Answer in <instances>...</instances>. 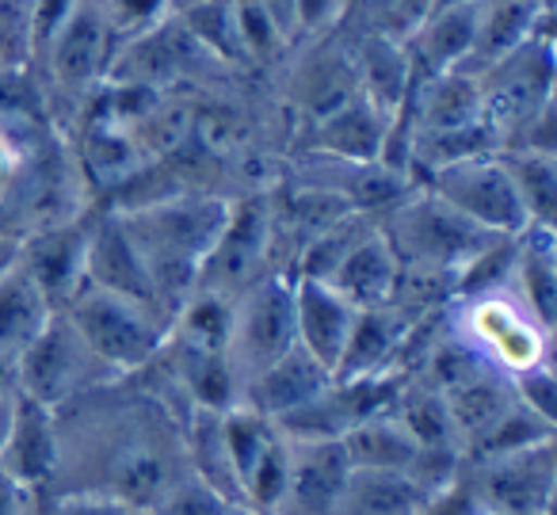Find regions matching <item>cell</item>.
<instances>
[{
	"label": "cell",
	"mask_w": 557,
	"mask_h": 515,
	"mask_svg": "<svg viewBox=\"0 0 557 515\" xmlns=\"http://www.w3.org/2000/svg\"><path fill=\"white\" fill-rule=\"evenodd\" d=\"M230 203L233 199H222V195H169V199H153L146 207L115 210L169 317H176V309L199 283L202 263L225 230Z\"/></svg>",
	"instance_id": "obj_1"
},
{
	"label": "cell",
	"mask_w": 557,
	"mask_h": 515,
	"mask_svg": "<svg viewBox=\"0 0 557 515\" xmlns=\"http://www.w3.org/2000/svg\"><path fill=\"white\" fill-rule=\"evenodd\" d=\"M42 115H4L0 111V230L24 233L50 222L77 218L65 207L70 180L81 176L70 149L54 146Z\"/></svg>",
	"instance_id": "obj_2"
},
{
	"label": "cell",
	"mask_w": 557,
	"mask_h": 515,
	"mask_svg": "<svg viewBox=\"0 0 557 515\" xmlns=\"http://www.w3.org/2000/svg\"><path fill=\"white\" fill-rule=\"evenodd\" d=\"M382 237L389 241L397 263L405 275L440 279L447 286H458V279L496 245V233L466 222L458 210H450L443 199H435L428 187H412L401 203L379 218Z\"/></svg>",
	"instance_id": "obj_3"
},
{
	"label": "cell",
	"mask_w": 557,
	"mask_h": 515,
	"mask_svg": "<svg viewBox=\"0 0 557 515\" xmlns=\"http://www.w3.org/2000/svg\"><path fill=\"white\" fill-rule=\"evenodd\" d=\"M447 324L481 363L500 370L504 378H519L549 363V324H542L508 283L450 298Z\"/></svg>",
	"instance_id": "obj_4"
},
{
	"label": "cell",
	"mask_w": 557,
	"mask_h": 515,
	"mask_svg": "<svg viewBox=\"0 0 557 515\" xmlns=\"http://www.w3.org/2000/svg\"><path fill=\"white\" fill-rule=\"evenodd\" d=\"M70 324L81 332L88 352L103 363L115 378H131L146 370L161 355L169 321L157 309L141 306L123 294L85 283L62 309Z\"/></svg>",
	"instance_id": "obj_5"
},
{
	"label": "cell",
	"mask_w": 557,
	"mask_h": 515,
	"mask_svg": "<svg viewBox=\"0 0 557 515\" xmlns=\"http://www.w3.org/2000/svg\"><path fill=\"white\" fill-rule=\"evenodd\" d=\"M295 347V279L287 271H271V275L256 279L245 294L233 298V324L225 355H230L237 382L245 385L256 370L283 359Z\"/></svg>",
	"instance_id": "obj_6"
},
{
	"label": "cell",
	"mask_w": 557,
	"mask_h": 515,
	"mask_svg": "<svg viewBox=\"0 0 557 515\" xmlns=\"http://www.w3.org/2000/svg\"><path fill=\"white\" fill-rule=\"evenodd\" d=\"M20 397H32L47 408H65L70 401L85 397L88 390L111 382V370L88 352L81 332L65 314H54L50 324L16 355Z\"/></svg>",
	"instance_id": "obj_7"
},
{
	"label": "cell",
	"mask_w": 557,
	"mask_h": 515,
	"mask_svg": "<svg viewBox=\"0 0 557 515\" xmlns=\"http://www.w3.org/2000/svg\"><path fill=\"white\" fill-rule=\"evenodd\" d=\"M119 54V39L103 16L100 0H81L62 32L50 39L39 54V77H47L42 96H62V100H92L96 88L108 81L111 62Z\"/></svg>",
	"instance_id": "obj_8"
},
{
	"label": "cell",
	"mask_w": 557,
	"mask_h": 515,
	"mask_svg": "<svg viewBox=\"0 0 557 515\" xmlns=\"http://www.w3.org/2000/svg\"><path fill=\"white\" fill-rule=\"evenodd\" d=\"M417 184L428 187L450 210H458L466 222L481 225V230L496 233V237H519L523 230H531L516 184H511L508 169L500 161V149L447 164V169H435L428 176H420Z\"/></svg>",
	"instance_id": "obj_9"
},
{
	"label": "cell",
	"mask_w": 557,
	"mask_h": 515,
	"mask_svg": "<svg viewBox=\"0 0 557 515\" xmlns=\"http://www.w3.org/2000/svg\"><path fill=\"white\" fill-rule=\"evenodd\" d=\"M481 81V108L485 119L500 134V146L519 126L531 123L539 111L554 103V50H549L546 35H534L523 47L504 54L488 70L478 73Z\"/></svg>",
	"instance_id": "obj_10"
},
{
	"label": "cell",
	"mask_w": 557,
	"mask_h": 515,
	"mask_svg": "<svg viewBox=\"0 0 557 515\" xmlns=\"http://www.w3.org/2000/svg\"><path fill=\"white\" fill-rule=\"evenodd\" d=\"M271 256H275L271 199L268 195H245V199L230 203L225 230L214 241V248H210L195 291H214L225 294V298H237L256 279L275 271L271 268Z\"/></svg>",
	"instance_id": "obj_11"
},
{
	"label": "cell",
	"mask_w": 557,
	"mask_h": 515,
	"mask_svg": "<svg viewBox=\"0 0 557 515\" xmlns=\"http://www.w3.org/2000/svg\"><path fill=\"white\" fill-rule=\"evenodd\" d=\"M462 474L485 515H549L557 485V439L500 458L466 462Z\"/></svg>",
	"instance_id": "obj_12"
},
{
	"label": "cell",
	"mask_w": 557,
	"mask_h": 515,
	"mask_svg": "<svg viewBox=\"0 0 557 515\" xmlns=\"http://www.w3.org/2000/svg\"><path fill=\"white\" fill-rule=\"evenodd\" d=\"M88 237H92V218L85 214L39 225V230L20 237V268L39 283V291L47 294V302L58 314L85 286Z\"/></svg>",
	"instance_id": "obj_13"
},
{
	"label": "cell",
	"mask_w": 557,
	"mask_h": 515,
	"mask_svg": "<svg viewBox=\"0 0 557 515\" xmlns=\"http://www.w3.org/2000/svg\"><path fill=\"white\" fill-rule=\"evenodd\" d=\"M0 474H9L27 492H50L62 477V428L58 413L32 397H16L4 446H0Z\"/></svg>",
	"instance_id": "obj_14"
},
{
	"label": "cell",
	"mask_w": 557,
	"mask_h": 515,
	"mask_svg": "<svg viewBox=\"0 0 557 515\" xmlns=\"http://www.w3.org/2000/svg\"><path fill=\"white\" fill-rule=\"evenodd\" d=\"M85 283L103 286V291H111V294H123V298L141 302V306L157 309V314L172 324L169 309H164L161 294H157L153 279H149L146 263H141L138 248H134L131 233H126L123 218H119L115 210H103L100 218H92Z\"/></svg>",
	"instance_id": "obj_15"
},
{
	"label": "cell",
	"mask_w": 557,
	"mask_h": 515,
	"mask_svg": "<svg viewBox=\"0 0 557 515\" xmlns=\"http://www.w3.org/2000/svg\"><path fill=\"white\" fill-rule=\"evenodd\" d=\"M478 12L481 0H458V4H443V9L428 12L424 24L405 39L412 85L466 70L473 54V39H478Z\"/></svg>",
	"instance_id": "obj_16"
},
{
	"label": "cell",
	"mask_w": 557,
	"mask_h": 515,
	"mask_svg": "<svg viewBox=\"0 0 557 515\" xmlns=\"http://www.w3.org/2000/svg\"><path fill=\"white\" fill-rule=\"evenodd\" d=\"M417 321L420 317H412L409 309H401L397 302L359 309L356 324H351V336H348V344H344V355L333 375L371 378V375H394V370H401L405 344H409Z\"/></svg>",
	"instance_id": "obj_17"
},
{
	"label": "cell",
	"mask_w": 557,
	"mask_h": 515,
	"mask_svg": "<svg viewBox=\"0 0 557 515\" xmlns=\"http://www.w3.org/2000/svg\"><path fill=\"white\" fill-rule=\"evenodd\" d=\"M348 477L351 466L341 443H290V481L278 515H336Z\"/></svg>",
	"instance_id": "obj_18"
},
{
	"label": "cell",
	"mask_w": 557,
	"mask_h": 515,
	"mask_svg": "<svg viewBox=\"0 0 557 515\" xmlns=\"http://www.w3.org/2000/svg\"><path fill=\"white\" fill-rule=\"evenodd\" d=\"M290 279H295L298 347H306L313 359L325 363L329 370H336L359 309L333 283H325V279H306V275H290Z\"/></svg>",
	"instance_id": "obj_19"
},
{
	"label": "cell",
	"mask_w": 557,
	"mask_h": 515,
	"mask_svg": "<svg viewBox=\"0 0 557 515\" xmlns=\"http://www.w3.org/2000/svg\"><path fill=\"white\" fill-rule=\"evenodd\" d=\"M389 134H394V115L367 96H356L344 108L310 123V154L336 157V161H382Z\"/></svg>",
	"instance_id": "obj_20"
},
{
	"label": "cell",
	"mask_w": 557,
	"mask_h": 515,
	"mask_svg": "<svg viewBox=\"0 0 557 515\" xmlns=\"http://www.w3.org/2000/svg\"><path fill=\"white\" fill-rule=\"evenodd\" d=\"M329 382H333V370L313 359L306 347H295V352H287L283 359L256 370V375L240 385V405L256 408V413H263L268 420H283V416H290L295 408H302L306 401L318 397Z\"/></svg>",
	"instance_id": "obj_21"
},
{
	"label": "cell",
	"mask_w": 557,
	"mask_h": 515,
	"mask_svg": "<svg viewBox=\"0 0 557 515\" xmlns=\"http://www.w3.org/2000/svg\"><path fill=\"white\" fill-rule=\"evenodd\" d=\"M325 283H333L356 309L389 306L397 294V283H401V263H397L389 241L382 237V230H374L344 256L341 268Z\"/></svg>",
	"instance_id": "obj_22"
},
{
	"label": "cell",
	"mask_w": 557,
	"mask_h": 515,
	"mask_svg": "<svg viewBox=\"0 0 557 515\" xmlns=\"http://www.w3.org/2000/svg\"><path fill=\"white\" fill-rule=\"evenodd\" d=\"M542 20H546L542 0H481L478 39H473V54L466 70L481 73L493 62H500L504 54H511L516 47L539 35Z\"/></svg>",
	"instance_id": "obj_23"
},
{
	"label": "cell",
	"mask_w": 557,
	"mask_h": 515,
	"mask_svg": "<svg viewBox=\"0 0 557 515\" xmlns=\"http://www.w3.org/2000/svg\"><path fill=\"white\" fill-rule=\"evenodd\" d=\"M508 286L542 324H554L557 306V268H554V230H523L511 253Z\"/></svg>",
	"instance_id": "obj_24"
},
{
	"label": "cell",
	"mask_w": 557,
	"mask_h": 515,
	"mask_svg": "<svg viewBox=\"0 0 557 515\" xmlns=\"http://www.w3.org/2000/svg\"><path fill=\"white\" fill-rule=\"evenodd\" d=\"M351 62H356L359 88H363L367 100H374L382 111H389L397 119V111L405 108V100L412 93V65L405 42L371 32Z\"/></svg>",
	"instance_id": "obj_25"
},
{
	"label": "cell",
	"mask_w": 557,
	"mask_h": 515,
	"mask_svg": "<svg viewBox=\"0 0 557 515\" xmlns=\"http://www.w3.org/2000/svg\"><path fill=\"white\" fill-rule=\"evenodd\" d=\"M432 500L409 474L394 469H351L336 515H417Z\"/></svg>",
	"instance_id": "obj_26"
},
{
	"label": "cell",
	"mask_w": 557,
	"mask_h": 515,
	"mask_svg": "<svg viewBox=\"0 0 557 515\" xmlns=\"http://www.w3.org/2000/svg\"><path fill=\"white\" fill-rule=\"evenodd\" d=\"M54 314L58 309L47 302L39 283H35L16 260L9 275L0 279V352L20 355L42 329H47Z\"/></svg>",
	"instance_id": "obj_27"
},
{
	"label": "cell",
	"mask_w": 557,
	"mask_h": 515,
	"mask_svg": "<svg viewBox=\"0 0 557 515\" xmlns=\"http://www.w3.org/2000/svg\"><path fill=\"white\" fill-rule=\"evenodd\" d=\"M341 446L348 454L351 469H394V474H409L412 458L420 451V443L394 413H379L371 420L356 424L341 439Z\"/></svg>",
	"instance_id": "obj_28"
},
{
	"label": "cell",
	"mask_w": 557,
	"mask_h": 515,
	"mask_svg": "<svg viewBox=\"0 0 557 515\" xmlns=\"http://www.w3.org/2000/svg\"><path fill=\"white\" fill-rule=\"evenodd\" d=\"M500 161L508 169L511 184L519 192V203L527 210V222L534 230H554V207H557V164L554 149H531V146H504Z\"/></svg>",
	"instance_id": "obj_29"
},
{
	"label": "cell",
	"mask_w": 557,
	"mask_h": 515,
	"mask_svg": "<svg viewBox=\"0 0 557 515\" xmlns=\"http://www.w3.org/2000/svg\"><path fill=\"white\" fill-rule=\"evenodd\" d=\"M172 16L180 20V27L191 35L202 54H214L218 62L230 65H248L237 32V0H191L187 9L172 12Z\"/></svg>",
	"instance_id": "obj_30"
},
{
	"label": "cell",
	"mask_w": 557,
	"mask_h": 515,
	"mask_svg": "<svg viewBox=\"0 0 557 515\" xmlns=\"http://www.w3.org/2000/svg\"><path fill=\"white\" fill-rule=\"evenodd\" d=\"M222 439H225V451H230L233 474H237V481H240V496H245L248 474H252L263 454L275 446L278 424L268 420L263 413H256V408L237 405V408H230V413H222Z\"/></svg>",
	"instance_id": "obj_31"
},
{
	"label": "cell",
	"mask_w": 557,
	"mask_h": 515,
	"mask_svg": "<svg viewBox=\"0 0 557 515\" xmlns=\"http://www.w3.org/2000/svg\"><path fill=\"white\" fill-rule=\"evenodd\" d=\"M230 504H237V500H225L222 492H214L207 481H199L191 469H184V474L161 492V500L149 507V515H225Z\"/></svg>",
	"instance_id": "obj_32"
},
{
	"label": "cell",
	"mask_w": 557,
	"mask_h": 515,
	"mask_svg": "<svg viewBox=\"0 0 557 515\" xmlns=\"http://www.w3.org/2000/svg\"><path fill=\"white\" fill-rule=\"evenodd\" d=\"M237 32L245 62H271L290 42L287 35L278 32V24L271 20V12L263 9L260 0H237Z\"/></svg>",
	"instance_id": "obj_33"
},
{
	"label": "cell",
	"mask_w": 557,
	"mask_h": 515,
	"mask_svg": "<svg viewBox=\"0 0 557 515\" xmlns=\"http://www.w3.org/2000/svg\"><path fill=\"white\" fill-rule=\"evenodd\" d=\"M100 9L108 16L111 32H115L119 47H123V42L161 27L176 12V4L172 0H100Z\"/></svg>",
	"instance_id": "obj_34"
},
{
	"label": "cell",
	"mask_w": 557,
	"mask_h": 515,
	"mask_svg": "<svg viewBox=\"0 0 557 515\" xmlns=\"http://www.w3.org/2000/svg\"><path fill=\"white\" fill-rule=\"evenodd\" d=\"M35 515H138V507L92 489H50L35 496Z\"/></svg>",
	"instance_id": "obj_35"
},
{
	"label": "cell",
	"mask_w": 557,
	"mask_h": 515,
	"mask_svg": "<svg viewBox=\"0 0 557 515\" xmlns=\"http://www.w3.org/2000/svg\"><path fill=\"white\" fill-rule=\"evenodd\" d=\"M417 515H481V504H478V496H473L470 481H466V474H462L450 489L435 492V496L428 500Z\"/></svg>",
	"instance_id": "obj_36"
},
{
	"label": "cell",
	"mask_w": 557,
	"mask_h": 515,
	"mask_svg": "<svg viewBox=\"0 0 557 515\" xmlns=\"http://www.w3.org/2000/svg\"><path fill=\"white\" fill-rule=\"evenodd\" d=\"M348 0H295V24L298 32L321 35L325 27H333L344 16Z\"/></svg>",
	"instance_id": "obj_37"
},
{
	"label": "cell",
	"mask_w": 557,
	"mask_h": 515,
	"mask_svg": "<svg viewBox=\"0 0 557 515\" xmlns=\"http://www.w3.org/2000/svg\"><path fill=\"white\" fill-rule=\"evenodd\" d=\"M0 515H35V492L0 474Z\"/></svg>",
	"instance_id": "obj_38"
},
{
	"label": "cell",
	"mask_w": 557,
	"mask_h": 515,
	"mask_svg": "<svg viewBox=\"0 0 557 515\" xmlns=\"http://www.w3.org/2000/svg\"><path fill=\"white\" fill-rule=\"evenodd\" d=\"M20 393V370H16V355L0 352V401H12Z\"/></svg>",
	"instance_id": "obj_39"
},
{
	"label": "cell",
	"mask_w": 557,
	"mask_h": 515,
	"mask_svg": "<svg viewBox=\"0 0 557 515\" xmlns=\"http://www.w3.org/2000/svg\"><path fill=\"white\" fill-rule=\"evenodd\" d=\"M16 260H20V237H16V233L0 230V279L9 275Z\"/></svg>",
	"instance_id": "obj_40"
},
{
	"label": "cell",
	"mask_w": 557,
	"mask_h": 515,
	"mask_svg": "<svg viewBox=\"0 0 557 515\" xmlns=\"http://www.w3.org/2000/svg\"><path fill=\"white\" fill-rule=\"evenodd\" d=\"M20 397V393H16ZM16 397L12 401H0V446H4V436H9V424H12V405H16Z\"/></svg>",
	"instance_id": "obj_41"
},
{
	"label": "cell",
	"mask_w": 557,
	"mask_h": 515,
	"mask_svg": "<svg viewBox=\"0 0 557 515\" xmlns=\"http://www.w3.org/2000/svg\"><path fill=\"white\" fill-rule=\"evenodd\" d=\"M225 515H263V512H256V507H248V504H230Z\"/></svg>",
	"instance_id": "obj_42"
},
{
	"label": "cell",
	"mask_w": 557,
	"mask_h": 515,
	"mask_svg": "<svg viewBox=\"0 0 557 515\" xmlns=\"http://www.w3.org/2000/svg\"><path fill=\"white\" fill-rule=\"evenodd\" d=\"M172 4H176V12H180V9H187V4H191V0H172Z\"/></svg>",
	"instance_id": "obj_43"
},
{
	"label": "cell",
	"mask_w": 557,
	"mask_h": 515,
	"mask_svg": "<svg viewBox=\"0 0 557 515\" xmlns=\"http://www.w3.org/2000/svg\"><path fill=\"white\" fill-rule=\"evenodd\" d=\"M138 515H149V512H138Z\"/></svg>",
	"instance_id": "obj_44"
},
{
	"label": "cell",
	"mask_w": 557,
	"mask_h": 515,
	"mask_svg": "<svg viewBox=\"0 0 557 515\" xmlns=\"http://www.w3.org/2000/svg\"><path fill=\"white\" fill-rule=\"evenodd\" d=\"M481 515H485V512H481Z\"/></svg>",
	"instance_id": "obj_45"
},
{
	"label": "cell",
	"mask_w": 557,
	"mask_h": 515,
	"mask_svg": "<svg viewBox=\"0 0 557 515\" xmlns=\"http://www.w3.org/2000/svg\"><path fill=\"white\" fill-rule=\"evenodd\" d=\"M32 4H35V0H32Z\"/></svg>",
	"instance_id": "obj_46"
}]
</instances>
